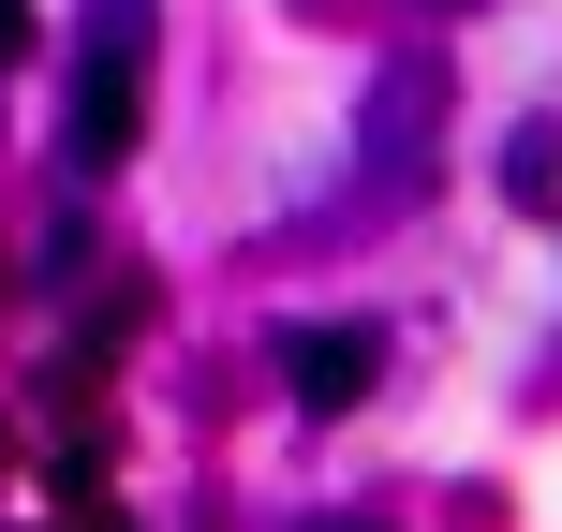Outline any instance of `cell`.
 Segmentation results:
<instances>
[{
  "label": "cell",
  "instance_id": "cell-3",
  "mask_svg": "<svg viewBox=\"0 0 562 532\" xmlns=\"http://www.w3.org/2000/svg\"><path fill=\"white\" fill-rule=\"evenodd\" d=\"M415 134H429V59H385V89H370V178H415Z\"/></svg>",
  "mask_w": 562,
  "mask_h": 532
},
{
  "label": "cell",
  "instance_id": "cell-2",
  "mask_svg": "<svg viewBox=\"0 0 562 532\" xmlns=\"http://www.w3.org/2000/svg\"><path fill=\"white\" fill-rule=\"evenodd\" d=\"M281 385H296L311 415H340V399L370 385V326H281Z\"/></svg>",
  "mask_w": 562,
  "mask_h": 532
},
{
  "label": "cell",
  "instance_id": "cell-4",
  "mask_svg": "<svg viewBox=\"0 0 562 532\" xmlns=\"http://www.w3.org/2000/svg\"><path fill=\"white\" fill-rule=\"evenodd\" d=\"M15 45H30V0H0V59H15Z\"/></svg>",
  "mask_w": 562,
  "mask_h": 532
},
{
  "label": "cell",
  "instance_id": "cell-1",
  "mask_svg": "<svg viewBox=\"0 0 562 532\" xmlns=\"http://www.w3.org/2000/svg\"><path fill=\"white\" fill-rule=\"evenodd\" d=\"M148 0H89V75H75V163L104 178L119 148H134V89H148Z\"/></svg>",
  "mask_w": 562,
  "mask_h": 532
}]
</instances>
